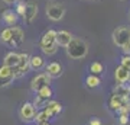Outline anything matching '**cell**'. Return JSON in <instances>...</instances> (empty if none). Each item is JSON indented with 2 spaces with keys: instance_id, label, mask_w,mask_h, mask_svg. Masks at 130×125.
Masks as SVG:
<instances>
[{
  "instance_id": "obj_1",
  "label": "cell",
  "mask_w": 130,
  "mask_h": 125,
  "mask_svg": "<svg viewBox=\"0 0 130 125\" xmlns=\"http://www.w3.org/2000/svg\"><path fill=\"white\" fill-rule=\"evenodd\" d=\"M65 48H67L68 57H71L72 60H81L84 57H87V54H88V45L81 38H72L71 42Z\"/></svg>"
},
{
  "instance_id": "obj_2",
  "label": "cell",
  "mask_w": 130,
  "mask_h": 125,
  "mask_svg": "<svg viewBox=\"0 0 130 125\" xmlns=\"http://www.w3.org/2000/svg\"><path fill=\"white\" fill-rule=\"evenodd\" d=\"M130 41V26H119L113 31V42L117 47H123Z\"/></svg>"
},
{
  "instance_id": "obj_3",
  "label": "cell",
  "mask_w": 130,
  "mask_h": 125,
  "mask_svg": "<svg viewBox=\"0 0 130 125\" xmlns=\"http://www.w3.org/2000/svg\"><path fill=\"white\" fill-rule=\"evenodd\" d=\"M35 115H36V108L32 105V102H25L23 105L20 106L19 116H20V119L23 121L25 124H30V122H33Z\"/></svg>"
},
{
  "instance_id": "obj_4",
  "label": "cell",
  "mask_w": 130,
  "mask_h": 125,
  "mask_svg": "<svg viewBox=\"0 0 130 125\" xmlns=\"http://www.w3.org/2000/svg\"><path fill=\"white\" fill-rule=\"evenodd\" d=\"M46 16L54 22H58L65 16V7L61 3H51L46 6Z\"/></svg>"
},
{
  "instance_id": "obj_5",
  "label": "cell",
  "mask_w": 130,
  "mask_h": 125,
  "mask_svg": "<svg viewBox=\"0 0 130 125\" xmlns=\"http://www.w3.org/2000/svg\"><path fill=\"white\" fill-rule=\"evenodd\" d=\"M49 84H51V77L46 73H41V74H38L36 77L32 79V82H30V89L36 93L39 89L45 87V86H49Z\"/></svg>"
},
{
  "instance_id": "obj_6",
  "label": "cell",
  "mask_w": 130,
  "mask_h": 125,
  "mask_svg": "<svg viewBox=\"0 0 130 125\" xmlns=\"http://www.w3.org/2000/svg\"><path fill=\"white\" fill-rule=\"evenodd\" d=\"M25 39V33L22 31V28H19V26H12V38H10V41L7 42V47L10 48H18Z\"/></svg>"
},
{
  "instance_id": "obj_7",
  "label": "cell",
  "mask_w": 130,
  "mask_h": 125,
  "mask_svg": "<svg viewBox=\"0 0 130 125\" xmlns=\"http://www.w3.org/2000/svg\"><path fill=\"white\" fill-rule=\"evenodd\" d=\"M126 103H129V96L121 97V96H117V95H111L110 100H108V108H110V111L117 113L119 109H120L123 105H126Z\"/></svg>"
},
{
  "instance_id": "obj_8",
  "label": "cell",
  "mask_w": 130,
  "mask_h": 125,
  "mask_svg": "<svg viewBox=\"0 0 130 125\" xmlns=\"http://www.w3.org/2000/svg\"><path fill=\"white\" fill-rule=\"evenodd\" d=\"M45 69H46L45 73H46L51 79H58V77H61V76H62V71H64L62 65H61L59 63H56V61H52V63L46 64Z\"/></svg>"
},
{
  "instance_id": "obj_9",
  "label": "cell",
  "mask_w": 130,
  "mask_h": 125,
  "mask_svg": "<svg viewBox=\"0 0 130 125\" xmlns=\"http://www.w3.org/2000/svg\"><path fill=\"white\" fill-rule=\"evenodd\" d=\"M38 16V6L35 3H26L25 6V15L23 19L26 23H32Z\"/></svg>"
},
{
  "instance_id": "obj_10",
  "label": "cell",
  "mask_w": 130,
  "mask_h": 125,
  "mask_svg": "<svg viewBox=\"0 0 130 125\" xmlns=\"http://www.w3.org/2000/svg\"><path fill=\"white\" fill-rule=\"evenodd\" d=\"M43 109L46 111V113L51 118H54V116H58L62 112V105L59 102H56V100H48L45 103V108Z\"/></svg>"
},
{
  "instance_id": "obj_11",
  "label": "cell",
  "mask_w": 130,
  "mask_h": 125,
  "mask_svg": "<svg viewBox=\"0 0 130 125\" xmlns=\"http://www.w3.org/2000/svg\"><path fill=\"white\" fill-rule=\"evenodd\" d=\"M72 38L74 37H72L68 31H58V32H56V37H55V42H56L58 47H67L71 42Z\"/></svg>"
},
{
  "instance_id": "obj_12",
  "label": "cell",
  "mask_w": 130,
  "mask_h": 125,
  "mask_svg": "<svg viewBox=\"0 0 130 125\" xmlns=\"http://www.w3.org/2000/svg\"><path fill=\"white\" fill-rule=\"evenodd\" d=\"M18 18L19 16L14 13V10H12V9H6V10H3V13H2L3 22H5L6 25H9V26H16Z\"/></svg>"
},
{
  "instance_id": "obj_13",
  "label": "cell",
  "mask_w": 130,
  "mask_h": 125,
  "mask_svg": "<svg viewBox=\"0 0 130 125\" xmlns=\"http://www.w3.org/2000/svg\"><path fill=\"white\" fill-rule=\"evenodd\" d=\"M55 37H56V31H54V29H48L46 32L42 35L41 41H39V47H46V45L56 44V42H55Z\"/></svg>"
},
{
  "instance_id": "obj_14",
  "label": "cell",
  "mask_w": 130,
  "mask_h": 125,
  "mask_svg": "<svg viewBox=\"0 0 130 125\" xmlns=\"http://www.w3.org/2000/svg\"><path fill=\"white\" fill-rule=\"evenodd\" d=\"M114 77H116L117 84L124 83V82L130 80V71H129L127 69H124V67L119 65V67H116V71H114Z\"/></svg>"
},
{
  "instance_id": "obj_15",
  "label": "cell",
  "mask_w": 130,
  "mask_h": 125,
  "mask_svg": "<svg viewBox=\"0 0 130 125\" xmlns=\"http://www.w3.org/2000/svg\"><path fill=\"white\" fill-rule=\"evenodd\" d=\"M19 64V54L18 52L10 51L5 55V60H3V65L6 67H10V69H14L16 65Z\"/></svg>"
},
{
  "instance_id": "obj_16",
  "label": "cell",
  "mask_w": 130,
  "mask_h": 125,
  "mask_svg": "<svg viewBox=\"0 0 130 125\" xmlns=\"http://www.w3.org/2000/svg\"><path fill=\"white\" fill-rule=\"evenodd\" d=\"M45 67V60L43 57L41 55H32L30 60H29V69L30 70H35V71H39L41 69Z\"/></svg>"
},
{
  "instance_id": "obj_17",
  "label": "cell",
  "mask_w": 130,
  "mask_h": 125,
  "mask_svg": "<svg viewBox=\"0 0 130 125\" xmlns=\"http://www.w3.org/2000/svg\"><path fill=\"white\" fill-rule=\"evenodd\" d=\"M114 95L121 96V97L129 96L130 95V80H127V82H124V83L117 84L116 89H114Z\"/></svg>"
},
{
  "instance_id": "obj_18",
  "label": "cell",
  "mask_w": 130,
  "mask_h": 125,
  "mask_svg": "<svg viewBox=\"0 0 130 125\" xmlns=\"http://www.w3.org/2000/svg\"><path fill=\"white\" fill-rule=\"evenodd\" d=\"M52 95H54V92H52L51 86H45V87L39 89V90L36 92V97L38 99H41L42 102H45V103L52 97Z\"/></svg>"
},
{
  "instance_id": "obj_19",
  "label": "cell",
  "mask_w": 130,
  "mask_h": 125,
  "mask_svg": "<svg viewBox=\"0 0 130 125\" xmlns=\"http://www.w3.org/2000/svg\"><path fill=\"white\" fill-rule=\"evenodd\" d=\"M100 84H101V80H100L98 76H94V74L87 76V79H85V86L88 89H97Z\"/></svg>"
},
{
  "instance_id": "obj_20",
  "label": "cell",
  "mask_w": 130,
  "mask_h": 125,
  "mask_svg": "<svg viewBox=\"0 0 130 125\" xmlns=\"http://www.w3.org/2000/svg\"><path fill=\"white\" fill-rule=\"evenodd\" d=\"M49 118H51V116L46 113V111H45V109H42V111H39L36 115H35V119H33V122H36V125L45 124V122H48V121H49Z\"/></svg>"
},
{
  "instance_id": "obj_21",
  "label": "cell",
  "mask_w": 130,
  "mask_h": 125,
  "mask_svg": "<svg viewBox=\"0 0 130 125\" xmlns=\"http://www.w3.org/2000/svg\"><path fill=\"white\" fill-rule=\"evenodd\" d=\"M10 38H12V26H7V28H5L0 32V42H3V44L7 45V42L10 41Z\"/></svg>"
},
{
  "instance_id": "obj_22",
  "label": "cell",
  "mask_w": 130,
  "mask_h": 125,
  "mask_svg": "<svg viewBox=\"0 0 130 125\" xmlns=\"http://www.w3.org/2000/svg\"><path fill=\"white\" fill-rule=\"evenodd\" d=\"M90 71H91V74H94V76H100V74L104 71V67H103L101 63L94 61V63H91V65H90Z\"/></svg>"
},
{
  "instance_id": "obj_23",
  "label": "cell",
  "mask_w": 130,
  "mask_h": 125,
  "mask_svg": "<svg viewBox=\"0 0 130 125\" xmlns=\"http://www.w3.org/2000/svg\"><path fill=\"white\" fill-rule=\"evenodd\" d=\"M41 48V51L45 54V55H54L56 54L58 51V45L56 44H52V45H46V47H39Z\"/></svg>"
},
{
  "instance_id": "obj_24",
  "label": "cell",
  "mask_w": 130,
  "mask_h": 125,
  "mask_svg": "<svg viewBox=\"0 0 130 125\" xmlns=\"http://www.w3.org/2000/svg\"><path fill=\"white\" fill-rule=\"evenodd\" d=\"M25 6H26V3H25V2H16L14 13L18 15V16H22V18H23V15H25Z\"/></svg>"
},
{
  "instance_id": "obj_25",
  "label": "cell",
  "mask_w": 130,
  "mask_h": 125,
  "mask_svg": "<svg viewBox=\"0 0 130 125\" xmlns=\"http://www.w3.org/2000/svg\"><path fill=\"white\" fill-rule=\"evenodd\" d=\"M13 74V69H10V67H6V65H2L0 67V79H3V77H9Z\"/></svg>"
},
{
  "instance_id": "obj_26",
  "label": "cell",
  "mask_w": 130,
  "mask_h": 125,
  "mask_svg": "<svg viewBox=\"0 0 130 125\" xmlns=\"http://www.w3.org/2000/svg\"><path fill=\"white\" fill-rule=\"evenodd\" d=\"M14 80V76H9V77H3V79H0V87H6V86H9L10 83H13Z\"/></svg>"
},
{
  "instance_id": "obj_27",
  "label": "cell",
  "mask_w": 130,
  "mask_h": 125,
  "mask_svg": "<svg viewBox=\"0 0 130 125\" xmlns=\"http://www.w3.org/2000/svg\"><path fill=\"white\" fill-rule=\"evenodd\" d=\"M120 65L130 71V55H123L120 58Z\"/></svg>"
},
{
  "instance_id": "obj_28",
  "label": "cell",
  "mask_w": 130,
  "mask_h": 125,
  "mask_svg": "<svg viewBox=\"0 0 130 125\" xmlns=\"http://www.w3.org/2000/svg\"><path fill=\"white\" fill-rule=\"evenodd\" d=\"M119 124L120 125H127L129 124V115H119Z\"/></svg>"
},
{
  "instance_id": "obj_29",
  "label": "cell",
  "mask_w": 130,
  "mask_h": 125,
  "mask_svg": "<svg viewBox=\"0 0 130 125\" xmlns=\"http://www.w3.org/2000/svg\"><path fill=\"white\" fill-rule=\"evenodd\" d=\"M121 50H123V52H124V55H130V41L121 47Z\"/></svg>"
},
{
  "instance_id": "obj_30",
  "label": "cell",
  "mask_w": 130,
  "mask_h": 125,
  "mask_svg": "<svg viewBox=\"0 0 130 125\" xmlns=\"http://www.w3.org/2000/svg\"><path fill=\"white\" fill-rule=\"evenodd\" d=\"M88 125H103L101 119H98V118H91L88 121Z\"/></svg>"
},
{
  "instance_id": "obj_31",
  "label": "cell",
  "mask_w": 130,
  "mask_h": 125,
  "mask_svg": "<svg viewBox=\"0 0 130 125\" xmlns=\"http://www.w3.org/2000/svg\"><path fill=\"white\" fill-rule=\"evenodd\" d=\"M3 2H5V3H7V5H10V3H16L18 0H3Z\"/></svg>"
},
{
  "instance_id": "obj_32",
  "label": "cell",
  "mask_w": 130,
  "mask_h": 125,
  "mask_svg": "<svg viewBox=\"0 0 130 125\" xmlns=\"http://www.w3.org/2000/svg\"><path fill=\"white\" fill-rule=\"evenodd\" d=\"M39 125H51L49 122H45V124H39Z\"/></svg>"
},
{
  "instance_id": "obj_33",
  "label": "cell",
  "mask_w": 130,
  "mask_h": 125,
  "mask_svg": "<svg viewBox=\"0 0 130 125\" xmlns=\"http://www.w3.org/2000/svg\"><path fill=\"white\" fill-rule=\"evenodd\" d=\"M91 2H97V0H91Z\"/></svg>"
},
{
  "instance_id": "obj_34",
  "label": "cell",
  "mask_w": 130,
  "mask_h": 125,
  "mask_svg": "<svg viewBox=\"0 0 130 125\" xmlns=\"http://www.w3.org/2000/svg\"><path fill=\"white\" fill-rule=\"evenodd\" d=\"M129 16H130V13H129Z\"/></svg>"
}]
</instances>
